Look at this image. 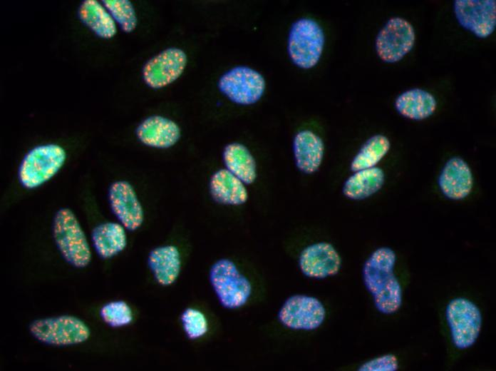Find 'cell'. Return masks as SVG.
<instances>
[{"instance_id": "2", "label": "cell", "mask_w": 496, "mask_h": 371, "mask_svg": "<svg viewBox=\"0 0 496 371\" xmlns=\"http://www.w3.org/2000/svg\"><path fill=\"white\" fill-rule=\"evenodd\" d=\"M208 278L219 304L224 308H242L252 295L250 280L229 259L221 258L215 261L210 268Z\"/></svg>"}, {"instance_id": "12", "label": "cell", "mask_w": 496, "mask_h": 371, "mask_svg": "<svg viewBox=\"0 0 496 371\" xmlns=\"http://www.w3.org/2000/svg\"><path fill=\"white\" fill-rule=\"evenodd\" d=\"M187 64L185 53L177 48H169L148 60L143 68L145 83L160 88L177 79Z\"/></svg>"}, {"instance_id": "18", "label": "cell", "mask_w": 496, "mask_h": 371, "mask_svg": "<svg viewBox=\"0 0 496 371\" xmlns=\"http://www.w3.org/2000/svg\"><path fill=\"white\" fill-rule=\"evenodd\" d=\"M293 148L296 166L301 172L311 174L319 169L324 151L319 136L308 130L301 131L294 138Z\"/></svg>"}, {"instance_id": "19", "label": "cell", "mask_w": 496, "mask_h": 371, "mask_svg": "<svg viewBox=\"0 0 496 371\" xmlns=\"http://www.w3.org/2000/svg\"><path fill=\"white\" fill-rule=\"evenodd\" d=\"M209 188L214 200L221 204L239 205L248 198L245 184L226 168L212 175Z\"/></svg>"}, {"instance_id": "13", "label": "cell", "mask_w": 496, "mask_h": 371, "mask_svg": "<svg viewBox=\"0 0 496 371\" xmlns=\"http://www.w3.org/2000/svg\"><path fill=\"white\" fill-rule=\"evenodd\" d=\"M110 208L120 223L127 230L138 229L144 220L143 207L133 186L127 181H118L109 188Z\"/></svg>"}, {"instance_id": "20", "label": "cell", "mask_w": 496, "mask_h": 371, "mask_svg": "<svg viewBox=\"0 0 496 371\" xmlns=\"http://www.w3.org/2000/svg\"><path fill=\"white\" fill-rule=\"evenodd\" d=\"M436 107L435 97L420 88L408 90L398 96L395 101V108L399 114L415 121L428 118Z\"/></svg>"}, {"instance_id": "9", "label": "cell", "mask_w": 496, "mask_h": 371, "mask_svg": "<svg viewBox=\"0 0 496 371\" xmlns=\"http://www.w3.org/2000/svg\"><path fill=\"white\" fill-rule=\"evenodd\" d=\"M413 26L406 20L396 17L388 20L376 39V50L384 62L401 60L412 49L415 42Z\"/></svg>"}, {"instance_id": "24", "label": "cell", "mask_w": 496, "mask_h": 371, "mask_svg": "<svg viewBox=\"0 0 496 371\" xmlns=\"http://www.w3.org/2000/svg\"><path fill=\"white\" fill-rule=\"evenodd\" d=\"M81 21L97 36L103 39H110L117 32V27L113 17L100 2L95 0H86L78 9Z\"/></svg>"}, {"instance_id": "6", "label": "cell", "mask_w": 496, "mask_h": 371, "mask_svg": "<svg viewBox=\"0 0 496 371\" xmlns=\"http://www.w3.org/2000/svg\"><path fill=\"white\" fill-rule=\"evenodd\" d=\"M29 330L37 340L55 346L80 344L86 341L91 335L88 325L71 315L36 320L30 324Z\"/></svg>"}, {"instance_id": "22", "label": "cell", "mask_w": 496, "mask_h": 371, "mask_svg": "<svg viewBox=\"0 0 496 371\" xmlns=\"http://www.w3.org/2000/svg\"><path fill=\"white\" fill-rule=\"evenodd\" d=\"M385 181L384 172L378 167L354 172L344 183L343 193L352 200H362L378 191Z\"/></svg>"}, {"instance_id": "3", "label": "cell", "mask_w": 496, "mask_h": 371, "mask_svg": "<svg viewBox=\"0 0 496 371\" xmlns=\"http://www.w3.org/2000/svg\"><path fill=\"white\" fill-rule=\"evenodd\" d=\"M53 235L63 258L76 268L87 266L91 251L86 236L75 214L68 208H61L55 215Z\"/></svg>"}, {"instance_id": "21", "label": "cell", "mask_w": 496, "mask_h": 371, "mask_svg": "<svg viewBox=\"0 0 496 371\" xmlns=\"http://www.w3.org/2000/svg\"><path fill=\"white\" fill-rule=\"evenodd\" d=\"M92 242L100 258H113L127 245L125 228L120 223L113 222L98 225L93 230Z\"/></svg>"}, {"instance_id": "8", "label": "cell", "mask_w": 496, "mask_h": 371, "mask_svg": "<svg viewBox=\"0 0 496 371\" xmlns=\"http://www.w3.org/2000/svg\"><path fill=\"white\" fill-rule=\"evenodd\" d=\"M218 87L232 102L250 105L257 102L262 96L265 81L257 71L239 66L223 74L219 80Z\"/></svg>"}, {"instance_id": "11", "label": "cell", "mask_w": 496, "mask_h": 371, "mask_svg": "<svg viewBox=\"0 0 496 371\" xmlns=\"http://www.w3.org/2000/svg\"><path fill=\"white\" fill-rule=\"evenodd\" d=\"M454 12L460 25L479 38H487L495 29V0H455Z\"/></svg>"}, {"instance_id": "26", "label": "cell", "mask_w": 496, "mask_h": 371, "mask_svg": "<svg viewBox=\"0 0 496 371\" xmlns=\"http://www.w3.org/2000/svg\"><path fill=\"white\" fill-rule=\"evenodd\" d=\"M180 322L186 337L191 340L203 338L210 330V320L207 314L197 307L186 308L181 313Z\"/></svg>"}, {"instance_id": "16", "label": "cell", "mask_w": 496, "mask_h": 371, "mask_svg": "<svg viewBox=\"0 0 496 371\" xmlns=\"http://www.w3.org/2000/svg\"><path fill=\"white\" fill-rule=\"evenodd\" d=\"M138 139L145 145L167 148L180 137V128L173 121L160 116H153L142 121L136 129Z\"/></svg>"}, {"instance_id": "5", "label": "cell", "mask_w": 496, "mask_h": 371, "mask_svg": "<svg viewBox=\"0 0 496 371\" xmlns=\"http://www.w3.org/2000/svg\"><path fill=\"white\" fill-rule=\"evenodd\" d=\"M324 45V34L314 20L301 19L294 22L288 39V53L298 67L308 69L320 59Z\"/></svg>"}, {"instance_id": "23", "label": "cell", "mask_w": 496, "mask_h": 371, "mask_svg": "<svg viewBox=\"0 0 496 371\" xmlns=\"http://www.w3.org/2000/svg\"><path fill=\"white\" fill-rule=\"evenodd\" d=\"M223 161L226 169L244 184H251L257 178L256 162L247 147L238 143L225 146Z\"/></svg>"}, {"instance_id": "7", "label": "cell", "mask_w": 496, "mask_h": 371, "mask_svg": "<svg viewBox=\"0 0 496 371\" xmlns=\"http://www.w3.org/2000/svg\"><path fill=\"white\" fill-rule=\"evenodd\" d=\"M445 316L454 345L460 350L471 347L482 327V315L478 307L468 299L455 298L448 304Z\"/></svg>"}, {"instance_id": "14", "label": "cell", "mask_w": 496, "mask_h": 371, "mask_svg": "<svg viewBox=\"0 0 496 371\" xmlns=\"http://www.w3.org/2000/svg\"><path fill=\"white\" fill-rule=\"evenodd\" d=\"M299 263L304 275L311 278L323 279L339 273L341 260L331 244L321 242L304 248L299 256Z\"/></svg>"}, {"instance_id": "15", "label": "cell", "mask_w": 496, "mask_h": 371, "mask_svg": "<svg viewBox=\"0 0 496 371\" xmlns=\"http://www.w3.org/2000/svg\"><path fill=\"white\" fill-rule=\"evenodd\" d=\"M442 193L452 200H461L472 190L473 178L469 166L459 157H453L445 163L438 178Z\"/></svg>"}, {"instance_id": "4", "label": "cell", "mask_w": 496, "mask_h": 371, "mask_svg": "<svg viewBox=\"0 0 496 371\" xmlns=\"http://www.w3.org/2000/svg\"><path fill=\"white\" fill-rule=\"evenodd\" d=\"M66 159V153L61 146H38L24 157L19 168V182L26 188H36L53 177Z\"/></svg>"}, {"instance_id": "29", "label": "cell", "mask_w": 496, "mask_h": 371, "mask_svg": "<svg viewBox=\"0 0 496 371\" xmlns=\"http://www.w3.org/2000/svg\"><path fill=\"white\" fill-rule=\"evenodd\" d=\"M398 368V361L393 354L383 355L363 363L360 371H396Z\"/></svg>"}, {"instance_id": "25", "label": "cell", "mask_w": 496, "mask_h": 371, "mask_svg": "<svg viewBox=\"0 0 496 371\" xmlns=\"http://www.w3.org/2000/svg\"><path fill=\"white\" fill-rule=\"evenodd\" d=\"M387 137L377 134L371 137L361 148L351 163L353 172L375 167L390 149Z\"/></svg>"}, {"instance_id": "1", "label": "cell", "mask_w": 496, "mask_h": 371, "mask_svg": "<svg viewBox=\"0 0 496 371\" xmlns=\"http://www.w3.org/2000/svg\"><path fill=\"white\" fill-rule=\"evenodd\" d=\"M396 261L395 252L383 247L372 253L363 268L364 285L376 309L386 315L395 313L402 304V288L393 273Z\"/></svg>"}, {"instance_id": "27", "label": "cell", "mask_w": 496, "mask_h": 371, "mask_svg": "<svg viewBox=\"0 0 496 371\" xmlns=\"http://www.w3.org/2000/svg\"><path fill=\"white\" fill-rule=\"evenodd\" d=\"M104 6L121 29L130 33L137 26V16L131 2L128 0H103Z\"/></svg>"}, {"instance_id": "28", "label": "cell", "mask_w": 496, "mask_h": 371, "mask_svg": "<svg viewBox=\"0 0 496 371\" xmlns=\"http://www.w3.org/2000/svg\"><path fill=\"white\" fill-rule=\"evenodd\" d=\"M100 315L103 320L113 327L125 326L133 320L131 308L123 300L112 301L104 305Z\"/></svg>"}, {"instance_id": "10", "label": "cell", "mask_w": 496, "mask_h": 371, "mask_svg": "<svg viewBox=\"0 0 496 371\" xmlns=\"http://www.w3.org/2000/svg\"><path fill=\"white\" fill-rule=\"evenodd\" d=\"M325 317L326 310L321 302L306 295L289 297L278 313L280 322L293 330L316 329L323 323Z\"/></svg>"}, {"instance_id": "17", "label": "cell", "mask_w": 496, "mask_h": 371, "mask_svg": "<svg viewBox=\"0 0 496 371\" xmlns=\"http://www.w3.org/2000/svg\"><path fill=\"white\" fill-rule=\"evenodd\" d=\"M148 264L159 285H171L177 281L181 272L180 250L173 245L155 248L148 255Z\"/></svg>"}]
</instances>
